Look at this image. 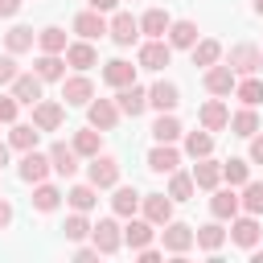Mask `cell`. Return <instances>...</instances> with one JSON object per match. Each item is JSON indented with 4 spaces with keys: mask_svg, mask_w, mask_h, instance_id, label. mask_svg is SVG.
<instances>
[{
    "mask_svg": "<svg viewBox=\"0 0 263 263\" xmlns=\"http://www.w3.org/2000/svg\"><path fill=\"white\" fill-rule=\"evenodd\" d=\"M86 181H90L95 189H111V185H119V160H115V156H90V164H86Z\"/></svg>",
    "mask_w": 263,
    "mask_h": 263,
    "instance_id": "obj_1",
    "label": "cell"
},
{
    "mask_svg": "<svg viewBox=\"0 0 263 263\" xmlns=\"http://www.w3.org/2000/svg\"><path fill=\"white\" fill-rule=\"evenodd\" d=\"M168 58H173V45H168L164 37H148V41L140 45V70H164Z\"/></svg>",
    "mask_w": 263,
    "mask_h": 263,
    "instance_id": "obj_2",
    "label": "cell"
},
{
    "mask_svg": "<svg viewBox=\"0 0 263 263\" xmlns=\"http://www.w3.org/2000/svg\"><path fill=\"white\" fill-rule=\"evenodd\" d=\"M90 238H95L99 255H115L123 247V230L115 226V218H99V226H90Z\"/></svg>",
    "mask_w": 263,
    "mask_h": 263,
    "instance_id": "obj_3",
    "label": "cell"
},
{
    "mask_svg": "<svg viewBox=\"0 0 263 263\" xmlns=\"http://www.w3.org/2000/svg\"><path fill=\"white\" fill-rule=\"evenodd\" d=\"M62 99L66 107H86L95 99V82L86 74H74V78H62Z\"/></svg>",
    "mask_w": 263,
    "mask_h": 263,
    "instance_id": "obj_4",
    "label": "cell"
},
{
    "mask_svg": "<svg viewBox=\"0 0 263 263\" xmlns=\"http://www.w3.org/2000/svg\"><path fill=\"white\" fill-rule=\"evenodd\" d=\"M140 210L152 226H164L173 218V197L168 193H140Z\"/></svg>",
    "mask_w": 263,
    "mask_h": 263,
    "instance_id": "obj_5",
    "label": "cell"
},
{
    "mask_svg": "<svg viewBox=\"0 0 263 263\" xmlns=\"http://www.w3.org/2000/svg\"><path fill=\"white\" fill-rule=\"evenodd\" d=\"M160 242H164V251H173V255H185L189 247H193V226H185V222H164V230H160Z\"/></svg>",
    "mask_w": 263,
    "mask_h": 263,
    "instance_id": "obj_6",
    "label": "cell"
},
{
    "mask_svg": "<svg viewBox=\"0 0 263 263\" xmlns=\"http://www.w3.org/2000/svg\"><path fill=\"white\" fill-rule=\"evenodd\" d=\"M226 66H230L234 74H255V70L263 66V49H259V45H234L230 58H226Z\"/></svg>",
    "mask_w": 263,
    "mask_h": 263,
    "instance_id": "obj_7",
    "label": "cell"
},
{
    "mask_svg": "<svg viewBox=\"0 0 263 263\" xmlns=\"http://www.w3.org/2000/svg\"><path fill=\"white\" fill-rule=\"evenodd\" d=\"M115 107H119V115H144V107H148V90L144 86H136V82H127V86H119V95H115Z\"/></svg>",
    "mask_w": 263,
    "mask_h": 263,
    "instance_id": "obj_8",
    "label": "cell"
},
{
    "mask_svg": "<svg viewBox=\"0 0 263 263\" xmlns=\"http://www.w3.org/2000/svg\"><path fill=\"white\" fill-rule=\"evenodd\" d=\"M21 181H29V185H37V181H45L49 177V152H37V148H29L25 156H21Z\"/></svg>",
    "mask_w": 263,
    "mask_h": 263,
    "instance_id": "obj_9",
    "label": "cell"
},
{
    "mask_svg": "<svg viewBox=\"0 0 263 263\" xmlns=\"http://www.w3.org/2000/svg\"><path fill=\"white\" fill-rule=\"evenodd\" d=\"M107 33H111L115 45H132V41L140 37V21H136L132 12H115V16L107 21Z\"/></svg>",
    "mask_w": 263,
    "mask_h": 263,
    "instance_id": "obj_10",
    "label": "cell"
},
{
    "mask_svg": "<svg viewBox=\"0 0 263 263\" xmlns=\"http://www.w3.org/2000/svg\"><path fill=\"white\" fill-rule=\"evenodd\" d=\"M74 33H78L82 41H95V37H103V33H107V16H103V12H95V8H86V12H78V16H74Z\"/></svg>",
    "mask_w": 263,
    "mask_h": 263,
    "instance_id": "obj_11",
    "label": "cell"
},
{
    "mask_svg": "<svg viewBox=\"0 0 263 263\" xmlns=\"http://www.w3.org/2000/svg\"><path fill=\"white\" fill-rule=\"evenodd\" d=\"M62 115H66L62 103H41V99L33 103V127L37 132H58L62 127Z\"/></svg>",
    "mask_w": 263,
    "mask_h": 263,
    "instance_id": "obj_12",
    "label": "cell"
},
{
    "mask_svg": "<svg viewBox=\"0 0 263 263\" xmlns=\"http://www.w3.org/2000/svg\"><path fill=\"white\" fill-rule=\"evenodd\" d=\"M86 115H90V127H99V132H111V127L119 123V107H115L111 99L86 103Z\"/></svg>",
    "mask_w": 263,
    "mask_h": 263,
    "instance_id": "obj_13",
    "label": "cell"
},
{
    "mask_svg": "<svg viewBox=\"0 0 263 263\" xmlns=\"http://www.w3.org/2000/svg\"><path fill=\"white\" fill-rule=\"evenodd\" d=\"M49 168H53L58 177H74V173H78V152H74V144H53V148H49Z\"/></svg>",
    "mask_w": 263,
    "mask_h": 263,
    "instance_id": "obj_14",
    "label": "cell"
},
{
    "mask_svg": "<svg viewBox=\"0 0 263 263\" xmlns=\"http://www.w3.org/2000/svg\"><path fill=\"white\" fill-rule=\"evenodd\" d=\"M230 238L238 242V247H255L259 242V218L255 214H247V218H230Z\"/></svg>",
    "mask_w": 263,
    "mask_h": 263,
    "instance_id": "obj_15",
    "label": "cell"
},
{
    "mask_svg": "<svg viewBox=\"0 0 263 263\" xmlns=\"http://www.w3.org/2000/svg\"><path fill=\"white\" fill-rule=\"evenodd\" d=\"M33 74H37L41 82H58V78H66V58H62V53H41V58L33 62Z\"/></svg>",
    "mask_w": 263,
    "mask_h": 263,
    "instance_id": "obj_16",
    "label": "cell"
},
{
    "mask_svg": "<svg viewBox=\"0 0 263 263\" xmlns=\"http://www.w3.org/2000/svg\"><path fill=\"white\" fill-rule=\"evenodd\" d=\"M103 82L119 90V86H127V82H136V66H132V62H123V58H111V62L103 66Z\"/></svg>",
    "mask_w": 263,
    "mask_h": 263,
    "instance_id": "obj_17",
    "label": "cell"
},
{
    "mask_svg": "<svg viewBox=\"0 0 263 263\" xmlns=\"http://www.w3.org/2000/svg\"><path fill=\"white\" fill-rule=\"evenodd\" d=\"M205 90L210 95H230L234 90V70L230 66H218V62L205 66Z\"/></svg>",
    "mask_w": 263,
    "mask_h": 263,
    "instance_id": "obj_18",
    "label": "cell"
},
{
    "mask_svg": "<svg viewBox=\"0 0 263 263\" xmlns=\"http://www.w3.org/2000/svg\"><path fill=\"white\" fill-rule=\"evenodd\" d=\"M242 205H238V193L234 189H214V197H210V214L218 218V222H226V218H234Z\"/></svg>",
    "mask_w": 263,
    "mask_h": 263,
    "instance_id": "obj_19",
    "label": "cell"
},
{
    "mask_svg": "<svg viewBox=\"0 0 263 263\" xmlns=\"http://www.w3.org/2000/svg\"><path fill=\"white\" fill-rule=\"evenodd\" d=\"M152 234H156V226H152L148 218H132V222L123 226V242H127L132 251H140V247H148V242H152Z\"/></svg>",
    "mask_w": 263,
    "mask_h": 263,
    "instance_id": "obj_20",
    "label": "cell"
},
{
    "mask_svg": "<svg viewBox=\"0 0 263 263\" xmlns=\"http://www.w3.org/2000/svg\"><path fill=\"white\" fill-rule=\"evenodd\" d=\"M8 86H12V99L16 103H37L41 99V78L37 74H16Z\"/></svg>",
    "mask_w": 263,
    "mask_h": 263,
    "instance_id": "obj_21",
    "label": "cell"
},
{
    "mask_svg": "<svg viewBox=\"0 0 263 263\" xmlns=\"http://www.w3.org/2000/svg\"><path fill=\"white\" fill-rule=\"evenodd\" d=\"M177 103H181L177 82H156V86L148 90V107H156V111H173Z\"/></svg>",
    "mask_w": 263,
    "mask_h": 263,
    "instance_id": "obj_22",
    "label": "cell"
},
{
    "mask_svg": "<svg viewBox=\"0 0 263 263\" xmlns=\"http://www.w3.org/2000/svg\"><path fill=\"white\" fill-rule=\"evenodd\" d=\"M177 164H181V152H177L173 144H156V148L148 152V168H152V173H173Z\"/></svg>",
    "mask_w": 263,
    "mask_h": 263,
    "instance_id": "obj_23",
    "label": "cell"
},
{
    "mask_svg": "<svg viewBox=\"0 0 263 263\" xmlns=\"http://www.w3.org/2000/svg\"><path fill=\"white\" fill-rule=\"evenodd\" d=\"M189 177H193V185H197V189H218V181H222V164H214L210 156H201V160L193 164V173H189Z\"/></svg>",
    "mask_w": 263,
    "mask_h": 263,
    "instance_id": "obj_24",
    "label": "cell"
},
{
    "mask_svg": "<svg viewBox=\"0 0 263 263\" xmlns=\"http://www.w3.org/2000/svg\"><path fill=\"white\" fill-rule=\"evenodd\" d=\"M168 25H173V16H168L164 8H148V12L140 16V33H144V37H164Z\"/></svg>",
    "mask_w": 263,
    "mask_h": 263,
    "instance_id": "obj_25",
    "label": "cell"
},
{
    "mask_svg": "<svg viewBox=\"0 0 263 263\" xmlns=\"http://www.w3.org/2000/svg\"><path fill=\"white\" fill-rule=\"evenodd\" d=\"M168 45L173 49H193L197 45V25L193 21H173L168 25Z\"/></svg>",
    "mask_w": 263,
    "mask_h": 263,
    "instance_id": "obj_26",
    "label": "cell"
},
{
    "mask_svg": "<svg viewBox=\"0 0 263 263\" xmlns=\"http://www.w3.org/2000/svg\"><path fill=\"white\" fill-rule=\"evenodd\" d=\"M95 62H99V53H95L90 41H74V45H66V66H74V70H90Z\"/></svg>",
    "mask_w": 263,
    "mask_h": 263,
    "instance_id": "obj_27",
    "label": "cell"
},
{
    "mask_svg": "<svg viewBox=\"0 0 263 263\" xmlns=\"http://www.w3.org/2000/svg\"><path fill=\"white\" fill-rule=\"evenodd\" d=\"M226 123H230V111H226V103L210 99V103L201 107V127H205V132H222Z\"/></svg>",
    "mask_w": 263,
    "mask_h": 263,
    "instance_id": "obj_28",
    "label": "cell"
},
{
    "mask_svg": "<svg viewBox=\"0 0 263 263\" xmlns=\"http://www.w3.org/2000/svg\"><path fill=\"white\" fill-rule=\"evenodd\" d=\"M226 127H230L234 136H242V140H251V136L259 132V115H255V107H242V111H234Z\"/></svg>",
    "mask_w": 263,
    "mask_h": 263,
    "instance_id": "obj_29",
    "label": "cell"
},
{
    "mask_svg": "<svg viewBox=\"0 0 263 263\" xmlns=\"http://www.w3.org/2000/svg\"><path fill=\"white\" fill-rule=\"evenodd\" d=\"M37 127L33 123H12V132H8V148H16V152H29V148H37Z\"/></svg>",
    "mask_w": 263,
    "mask_h": 263,
    "instance_id": "obj_30",
    "label": "cell"
},
{
    "mask_svg": "<svg viewBox=\"0 0 263 263\" xmlns=\"http://www.w3.org/2000/svg\"><path fill=\"white\" fill-rule=\"evenodd\" d=\"M99 148H103V132H99V127L74 132V152H78V156H99Z\"/></svg>",
    "mask_w": 263,
    "mask_h": 263,
    "instance_id": "obj_31",
    "label": "cell"
},
{
    "mask_svg": "<svg viewBox=\"0 0 263 263\" xmlns=\"http://www.w3.org/2000/svg\"><path fill=\"white\" fill-rule=\"evenodd\" d=\"M111 210H115L119 218H132V214L140 210V193H136L132 185H119V189H115V197H111Z\"/></svg>",
    "mask_w": 263,
    "mask_h": 263,
    "instance_id": "obj_32",
    "label": "cell"
},
{
    "mask_svg": "<svg viewBox=\"0 0 263 263\" xmlns=\"http://www.w3.org/2000/svg\"><path fill=\"white\" fill-rule=\"evenodd\" d=\"M193 242H197L201 251H210V255H214V251L226 242V230H222L218 222H210V226H197V230H193Z\"/></svg>",
    "mask_w": 263,
    "mask_h": 263,
    "instance_id": "obj_33",
    "label": "cell"
},
{
    "mask_svg": "<svg viewBox=\"0 0 263 263\" xmlns=\"http://www.w3.org/2000/svg\"><path fill=\"white\" fill-rule=\"evenodd\" d=\"M33 41H37V33H33L29 25H16V29H8V33H4L8 53H25V49H33Z\"/></svg>",
    "mask_w": 263,
    "mask_h": 263,
    "instance_id": "obj_34",
    "label": "cell"
},
{
    "mask_svg": "<svg viewBox=\"0 0 263 263\" xmlns=\"http://www.w3.org/2000/svg\"><path fill=\"white\" fill-rule=\"evenodd\" d=\"M37 45H41V53H66V29L45 25V29L37 33Z\"/></svg>",
    "mask_w": 263,
    "mask_h": 263,
    "instance_id": "obj_35",
    "label": "cell"
},
{
    "mask_svg": "<svg viewBox=\"0 0 263 263\" xmlns=\"http://www.w3.org/2000/svg\"><path fill=\"white\" fill-rule=\"evenodd\" d=\"M152 136H156V144H173V140H181V123H177V115L160 111V119L152 123Z\"/></svg>",
    "mask_w": 263,
    "mask_h": 263,
    "instance_id": "obj_36",
    "label": "cell"
},
{
    "mask_svg": "<svg viewBox=\"0 0 263 263\" xmlns=\"http://www.w3.org/2000/svg\"><path fill=\"white\" fill-rule=\"evenodd\" d=\"M33 205H37L41 214L58 210V205H62V189H58V185H45V181H37V189H33Z\"/></svg>",
    "mask_w": 263,
    "mask_h": 263,
    "instance_id": "obj_37",
    "label": "cell"
},
{
    "mask_svg": "<svg viewBox=\"0 0 263 263\" xmlns=\"http://www.w3.org/2000/svg\"><path fill=\"white\" fill-rule=\"evenodd\" d=\"M185 152H189L193 160L210 156V152H214V136H210V132H189V136H185Z\"/></svg>",
    "mask_w": 263,
    "mask_h": 263,
    "instance_id": "obj_38",
    "label": "cell"
},
{
    "mask_svg": "<svg viewBox=\"0 0 263 263\" xmlns=\"http://www.w3.org/2000/svg\"><path fill=\"white\" fill-rule=\"evenodd\" d=\"M66 201H70L74 210H82V214H86V210H90V205L99 201V189H95L90 181H86V185H74V189L66 193Z\"/></svg>",
    "mask_w": 263,
    "mask_h": 263,
    "instance_id": "obj_39",
    "label": "cell"
},
{
    "mask_svg": "<svg viewBox=\"0 0 263 263\" xmlns=\"http://www.w3.org/2000/svg\"><path fill=\"white\" fill-rule=\"evenodd\" d=\"M238 205H242L247 214H255V218H259V214H263V185H259V181H247V185H242Z\"/></svg>",
    "mask_w": 263,
    "mask_h": 263,
    "instance_id": "obj_40",
    "label": "cell"
},
{
    "mask_svg": "<svg viewBox=\"0 0 263 263\" xmlns=\"http://www.w3.org/2000/svg\"><path fill=\"white\" fill-rule=\"evenodd\" d=\"M222 181H230V185H247V181H251V164L238 160V156H230V160L222 164Z\"/></svg>",
    "mask_w": 263,
    "mask_h": 263,
    "instance_id": "obj_41",
    "label": "cell"
},
{
    "mask_svg": "<svg viewBox=\"0 0 263 263\" xmlns=\"http://www.w3.org/2000/svg\"><path fill=\"white\" fill-rule=\"evenodd\" d=\"M193 189H197V185H193V177L173 168V181H168V197H173V201H189V197H193Z\"/></svg>",
    "mask_w": 263,
    "mask_h": 263,
    "instance_id": "obj_42",
    "label": "cell"
},
{
    "mask_svg": "<svg viewBox=\"0 0 263 263\" xmlns=\"http://www.w3.org/2000/svg\"><path fill=\"white\" fill-rule=\"evenodd\" d=\"M234 95L242 99V107H259V103H263V82H259V78L234 82Z\"/></svg>",
    "mask_w": 263,
    "mask_h": 263,
    "instance_id": "obj_43",
    "label": "cell"
},
{
    "mask_svg": "<svg viewBox=\"0 0 263 263\" xmlns=\"http://www.w3.org/2000/svg\"><path fill=\"white\" fill-rule=\"evenodd\" d=\"M222 58V45L218 41H197L193 45V66H214Z\"/></svg>",
    "mask_w": 263,
    "mask_h": 263,
    "instance_id": "obj_44",
    "label": "cell"
},
{
    "mask_svg": "<svg viewBox=\"0 0 263 263\" xmlns=\"http://www.w3.org/2000/svg\"><path fill=\"white\" fill-rule=\"evenodd\" d=\"M62 230H66V238H70V242H82V238L90 234V222L82 218V210H74V214L66 218V226H62Z\"/></svg>",
    "mask_w": 263,
    "mask_h": 263,
    "instance_id": "obj_45",
    "label": "cell"
},
{
    "mask_svg": "<svg viewBox=\"0 0 263 263\" xmlns=\"http://www.w3.org/2000/svg\"><path fill=\"white\" fill-rule=\"evenodd\" d=\"M16 107L21 103L12 95H0V123H16Z\"/></svg>",
    "mask_w": 263,
    "mask_h": 263,
    "instance_id": "obj_46",
    "label": "cell"
},
{
    "mask_svg": "<svg viewBox=\"0 0 263 263\" xmlns=\"http://www.w3.org/2000/svg\"><path fill=\"white\" fill-rule=\"evenodd\" d=\"M16 74H21V70H16V58H12V53H4V58H0V86H4V82H12Z\"/></svg>",
    "mask_w": 263,
    "mask_h": 263,
    "instance_id": "obj_47",
    "label": "cell"
},
{
    "mask_svg": "<svg viewBox=\"0 0 263 263\" xmlns=\"http://www.w3.org/2000/svg\"><path fill=\"white\" fill-rule=\"evenodd\" d=\"M251 160H255V164H263V136H259V132L251 136Z\"/></svg>",
    "mask_w": 263,
    "mask_h": 263,
    "instance_id": "obj_48",
    "label": "cell"
},
{
    "mask_svg": "<svg viewBox=\"0 0 263 263\" xmlns=\"http://www.w3.org/2000/svg\"><path fill=\"white\" fill-rule=\"evenodd\" d=\"M74 259H78V263H90V259H99V247H78Z\"/></svg>",
    "mask_w": 263,
    "mask_h": 263,
    "instance_id": "obj_49",
    "label": "cell"
},
{
    "mask_svg": "<svg viewBox=\"0 0 263 263\" xmlns=\"http://www.w3.org/2000/svg\"><path fill=\"white\" fill-rule=\"evenodd\" d=\"M136 255H140V263H156V259H160V251H156L152 242H148V247H140Z\"/></svg>",
    "mask_w": 263,
    "mask_h": 263,
    "instance_id": "obj_50",
    "label": "cell"
},
{
    "mask_svg": "<svg viewBox=\"0 0 263 263\" xmlns=\"http://www.w3.org/2000/svg\"><path fill=\"white\" fill-rule=\"evenodd\" d=\"M8 222H12V205H8V201H4V197H0V230H4V226H8Z\"/></svg>",
    "mask_w": 263,
    "mask_h": 263,
    "instance_id": "obj_51",
    "label": "cell"
},
{
    "mask_svg": "<svg viewBox=\"0 0 263 263\" xmlns=\"http://www.w3.org/2000/svg\"><path fill=\"white\" fill-rule=\"evenodd\" d=\"M86 4H90V8H95V12H111V8H115V4H119V0H86Z\"/></svg>",
    "mask_w": 263,
    "mask_h": 263,
    "instance_id": "obj_52",
    "label": "cell"
},
{
    "mask_svg": "<svg viewBox=\"0 0 263 263\" xmlns=\"http://www.w3.org/2000/svg\"><path fill=\"white\" fill-rule=\"evenodd\" d=\"M16 8H21V0H0V16H16Z\"/></svg>",
    "mask_w": 263,
    "mask_h": 263,
    "instance_id": "obj_53",
    "label": "cell"
},
{
    "mask_svg": "<svg viewBox=\"0 0 263 263\" xmlns=\"http://www.w3.org/2000/svg\"><path fill=\"white\" fill-rule=\"evenodd\" d=\"M8 164V144H0V168Z\"/></svg>",
    "mask_w": 263,
    "mask_h": 263,
    "instance_id": "obj_54",
    "label": "cell"
},
{
    "mask_svg": "<svg viewBox=\"0 0 263 263\" xmlns=\"http://www.w3.org/2000/svg\"><path fill=\"white\" fill-rule=\"evenodd\" d=\"M251 263H263V251H255V255H251Z\"/></svg>",
    "mask_w": 263,
    "mask_h": 263,
    "instance_id": "obj_55",
    "label": "cell"
},
{
    "mask_svg": "<svg viewBox=\"0 0 263 263\" xmlns=\"http://www.w3.org/2000/svg\"><path fill=\"white\" fill-rule=\"evenodd\" d=\"M255 12H259V16H263V0H255Z\"/></svg>",
    "mask_w": 263,
    "mask_h": 263,
    "instance_id": "obj_56",
    "label": "cell"
}]
</instances>
